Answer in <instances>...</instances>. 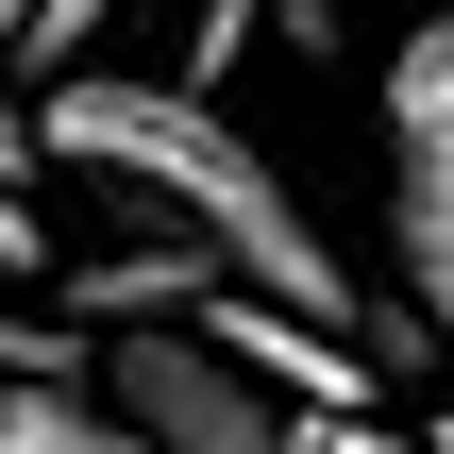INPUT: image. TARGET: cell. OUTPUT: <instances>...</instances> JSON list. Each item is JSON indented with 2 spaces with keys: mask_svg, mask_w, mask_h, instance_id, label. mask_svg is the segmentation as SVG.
Returning a JSON list of instances; mask_svg holds the SVG:
<instances>
[{
  "mask_svg": "<svg viewBox=\"0 0 454 454\" xmlns=\"http://www.w3.org/2000/svg\"><path fill=\"white\" fill-rule=\"evenodd\" d=\"M34 135H51V168H84V185H118L135 219H168V236H202L236 286H270V303H303V320H337V337H371V354H421L438 320L404 303H371L354 286V253L303 219V185L202 101V84H118V67H67L51 101H34Z\"/></svg>",
  "mask_w": 454,
  "mask_h": 454,
  "instance_id": "1",
  "label": "cell"
},
{
  "mask_svg": "<svg viewBox=\"0 0 454 454\" xmlns=\"http://www.w3.org/2000/svg\"><path fill=\"white\" fill-rule=\"evenodd\" d=\"M101 387H118V421L152 454H303L286 387H253L202 320H118V337H101Z\"/></svg>",
  "mask_w": 454,
  "mask_h": 454,
  "instance_id": "2",
  "label": "cell"
},
{
  "mask_svg": "<svg viewBox=\"0 0 454 454\" xmlns=\"http://www.w3.org/2000/svg\"><path fill=\"white\" fill-rule=\"evenodd\" d=\"M387 253H404V303L454 337V0L387 51Z\"/></svg>",
  "mask_w": 454,
  "mask_h": 454,
  "instance_id": "3",
  "label": "cell"
},
{
  "mask_svg": "<svg viewBox=\"0 0 454 454\" xmlns=\"http://www.w3.org/2000/svg\"><path fill=\"white\" fill-rule=\"evenodd\" d=\"M202 286H219V253L202 236H135V253H67V320L84 337H118V320H202Z\"/></svg>",
  "mask_w": 454,
  "mask_h": 454,
  "instance_id": "4",
  "label": "cell"
},
{
  "mask_svg": "<svg viewBox=\"0 0 454 454\" xmlns=\"http://www.w3.org/2000/svg\"><path fill=\"white\" fill-rule=\"evenodd\" d=\"M0 454H152L101 371H0Z\"/></svg>",
  "mask_w": 454,
  "mask_h": 454,
  "instance_id": "5",
  "label": "cell"
},
{
  "mask_svg": "<svg viewBox=\"0 0 454 454\" xmlns=\"http://www.w3.org/2000/svg\"><path fill=\"white\" fill-rule=\"evenodd\" d=\"M101 17H118V0H34V17H17V67H34V84H67Z\"/></svg>",
  "mask_w": 454,
  "mask_h": 454,
  "instance_id": "6",
  "label": "cell"
},
{
  "mask_svg": "<svg viewBox=\"0 0 454 454\" xmlns=\"http://www.w3.org/2000/svg\"><path fill=\"white\" fill-rule=\"evenodd\" d=\"M51 270H67V236L34 219V185H0V286H51Z\"/></svg>",
  "mask_w": 454,
  "mask_h": 454,
  "instance_id": "7",
  "label": "cell"
},
{
  "mask_svg": "<svg viewBox=\"0 0 454 454\" xmlns=\"http://www.w3.org/2000/svg\"><path fill=\"white\" fill-rule=\"evenodd\" d=\"M253 34H270V0H202V34H185V84H219Z\"/></svg>",
  "mask_w": 454,
  "mask_h": 454,
  "instance_id": "8",
  "label": "cell"
},
{
  "mask_svg": "<svg viewBox=\"0 0 454 454\" xmlns=\"http://www.w3.org/2000/svg\"><path fill=\"white\" fill-rule=\"evenodd\" d=\"M303 454H438V438H387V421H354V404H320V421H303Z\"/></svg>",
  "mask_w": 454,
  "mask_h": 454,
  "instance_id": "9",
  "label": "cell"
},
{
  "mask_svg": "<svg viewBox=\"0 0 454 454\" xmlns=\"http://www.w3.org/2000/svg\"><path fill=\"white\" fill-rule=\"evenodd\" d=\"M337 17H354V0H270V34H286V51H337Z\"/></svg>",
  "mask_w": 454,
  "mask_h": 454,
  "instance_id": "10",
  "label": "cell"
},
{
  "mask_svg": "<svg viewBox=\"0 0 454 454\" xmlns=\"http://www.w3.org/2000/svg\"><path fill=\"white\" fill-rule=\"evenodd\" d=\"M17 17H34V0H0V67H17Z\"/></svg>",
  "mask_w": 454,
  "mask_h": 454,
  "instance_id": "11",
  "label": "cell"
}]
</instances>
